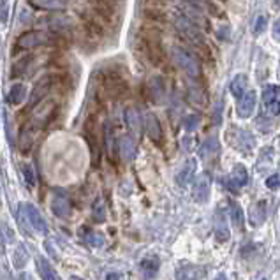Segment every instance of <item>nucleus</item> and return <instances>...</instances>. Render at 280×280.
<instances>
[{
  "instance_id": "25",
  "label": "nucleus",
  "mask_w": 280,
  "mask_h": 280,
  "mask_svg": "<svg viewBox=\"0 0 280 280\" xmlns=\"http://www.w3.org/2000/svg\"><path fill=\"white\" fill-rule=\"evenodd\" d=\"M265 221H266V203L259 201L257 205H254L252 210H250V224L254 227H259L265 224Z\"/></svg>"
},
{
  "instance_id": "9",
  "label": "nucleus",
  "mask_w": 280,
  "mask_h": 280,
  "mask_svg": "<svg viewBox=\"0 0 280 280\" xmlns=\"http://www.w3.org/2000/svg\"><path fill=\"white\" fill-rule=\"evenodd\" d=\"M147 92L152 103L162 104L166 99V81L161 74H153L150 76L147 81Z\"/></svg>"
},
{
  "instance_id": "40",
  "label": "nucleus",
  "mask_w": 280,
  "mask_h": 280,
  "mask_svg": "<svg viewBox=\"0 0 280 280\" xmlns=\"http://www.w3.org/2000/svg\"><path fill=\"white\" fill-rule=\"evenodd\" d=\"M184 2L192 7H197V9H201V11L208 7V0H184Z\"/></svg>"
},
{
  "instance_id": "41",
  "label": "nucleus",
  "mask_w": 280,
  "mask_h": 280,
  "mask_svg": "<svg viewBox=\"0 0 280 280\" xmlns=\"http://www.w3.org/2000/svg\"><path fill=\"white\" fill-rule=\"evenodd\" d=\"M0 231H4V234H6V242H7V243H13V242H14V236H13L14 233H13V231H11L6 224H0Z\"/></svg>"
},
{
  "instance_id": "46",
  "label": "nucleus",
  "mask_w": 280,
  "mask_h": 280,
  "mask_svg": "<svg viewBox=\"0 0 280 280\" xmlns=\"http://www.w3.org/2000/svg\"><path fill=\"white\" fill-rule=\"evenodd\" d=\"M273 37L278 39V22L273 23Z\"/></svg>"
},
{
  "instance_id": "32",
  "label": "nucleus",
  "mask_w": 280,
  "mask_h": 280,
  "mask_svg": "<svg viewBox=\"0 0 280 280\" xmlns=\"http://www.w3.org/2000/svg\"><path fill=\"white\" fill-rule=\"evenodd\" d=\"M106 206H104L103 201H95V205H93L92 208V218L97 222V224H103V222H106Z\"/></svg>"
},
{
  "instance_id": "38",
  "label": "nucleus",
  "mask_w": 280,
  "mask_h": 280,
  "mask_svg": "<svg viewBox=\"0 0 280 280\" xmlns=\"http://www.w3.org/2000/svg\"><path fill=\"white\" fill-rule=\"evenodd\" d=\"M224 185H226V189L229 190V192H233V194H240V187L236 185V182H234L231 176H226Z\"/></svg>"
},
{
  "instance_id": "42",
  "label": "nucleus",
  "mask_w": 280,
  "mask_h": 280,
  "mask_svg": "<svg viewBox=\"0 0 280 280\" xmlns=\"http://www.w3.org/2000/svg\"><path fill=\"white\" fill-rule=\"evenodd\" d=\"M145 7H164L166 0H143Z\"/></svg>"
},
{
  "instance_id": "30",
  "label": "nucleus",
  "mask_w": 280,
  "mask_h": 280,
  "mask_svg": "<svg viewBox=\"0 0 280 280\" xmlns=\"http://www.w3.org/2000/svg\"><path fill=\"white\" fill-rule=\"evenodd\" d=\"M231 93H233L236 99H240V97L245 93V88H247V78L243 74H238L236 78L231 81Z\"/></svg>"
},
{
  "instance_id": "16",
  "label": "nucleus",
  "mask_w": 280,
  "mask_h": 280,
  "mask_svg": "<svg viewBox=\"0 0 280 280\" xmlns=\"http://www.w3.org/2000/svg\"><path fill=\"white\" fill-rule=\"evenodd\" d=\"M32 7L48 13H62L66 11V0H27Z\"/></svg>"
},
{
  "instance_id": "39",
  "label": "nucleus",
  "mask_w": 280,
  "mask_h": 280,
  "mask_svg": "<svg viewBox=\"0 0 280 280\" xmlns=\"http://www.w3.org/2000/svg\"><path fill=\"white\" fill-rule=\"evenodd\" d=\"M266 187H268V189H271V190L278 189V174L277 173H273L271 176L266 178Z\"/></svg>"
},
{
  "instance_id": "18",
  "label": "nucleus",
  "mask_w": 280,
  "mask_h": 280,
  "mask_svg": "<svg viewBox=\"0 0 280 280\" xmlns=\"http://www.w3.org/2000/svg\"><path fill=\"white\" fill-rule=\"evenodd\" d=\"M196 168H197V164H196V159H189L184 164V168L178 171L176 174V184L180 185V187H187L192 182V178H194V174H196Z\"/></svg>"
},
{
  "instance_id": "15",
  "label": "nucleus",
  "mask_w": 280,
  "mask_h": 280,
  "mask_svg": "<svg viewBox=\"0 0 280 280\" xmlns=\"http://www.w3.org/2000/svg\"><path fill=\"white\" fill-rule=\"evenodd\" d=\"M145 131H147V136L152 141H155V143L162 141V127L155 113H147V116H145Z\"/></svg>"
},
{
  "instance_id": "19",
  "label": "nucleus",
  "mask_w": 280,
  "mask_h": 280,
  "mask_svg": "<svg viewBox=\"0 0 280 280\" xmlns=\"http://www.w3.org/2000/svg\"><path fill=\"white\" fill-rule=\"evenodd\" d=\"M215 238L221 243L229 240V227H227L226 215L222 210H217V217H215Z\"/></svg>"
},
{
  "instance_id": "50",
  "label": "nucleus",
  "mask_w": 280,
  "mask_h": 280,
  "mask_svg": "<svg viewBox=\"0 0 280 280\" xmlns=\"http://www.w3.org/2000/svg\"><path fill=\"white\" fill-rule=\"evenodd\" d=\"M273 6H275V7H278V0H273Z\"/></svg>"
},
{
  "instance_id": "24",
  "label": "nucleus",
  "mask_w": 280,
  "mask_h": 280,
  "mask_svg": "<svg viewBox=\"0 0 280 280\" xmlns=\"http://www.w3.org/2000/svg\"><path fill=\"white\" fill-rule=\"evenodd\" d=\"M159 268H161L159 257H147L141 261V270H143V275L147 280L155 278V275L159 273Z\"/></svg>"
},
{
  "instance_id": "1",
  "label": "nucleus",
  "mask_w": 280,
  "mask_h": 280,
  "mask_svg": "<svg viewBox=\"0 0 280 280\" xmlns=\"http://www.w3.org/2000/svg\"><path fill=\"white\" fill-rule=\"evenodd\" d=\"M139 44L145 53V58H147L152 66L159 67L162 64H166L168 51H166L164 48V43H162L159 30H155V28H143L139 34Z\"/></svg>"
},
{
  "instance_id": "31",
  "label": "nucleus",
  "mask_w": 280,
  "mask_h": 280,
  "mask_svg": "<svg viewBox=\"0 0 280 280\" xmlns=\"http://www.w3.org/2000/svg\"><path fill=\"white\" fill-rule=\"evenodd\" d=\"M85 229V227H83ZM87 231V234H81V238H83L85 242L88 243V245H92V247H95V249H99V247H103L104 245V236H103V233H92L90 229H85Z\"/></svg>"
},
{
  "instance_id": "23",
  "label": "nucleus",
  "mask_w": 280,
  "mask_h": 280,
  "mask_svg": "<svg viewBox=\"0 0 280 280\" xmlns=\"http://www.w3.org/2000/svg\"><path fill=\"white\" fill-rule=\"evenodd\" d=\"M27 97V87L23 83H14L13 87L9 88V93H7V101H9L13 106H19V104L25 101Z\"/></svg>"
},
{
  "instance_id": "26",
  "label": "nucleus",
  "mask_w": 280,
  "mask_h": 280,
  "mask_svg": "<svg viewBox=\"0 0 280 280\" xmlns=\"http://www.w3.org/2000/svg\"><path fill=\"white\" fill-rule=\"evenodd\" d=\"M187 99H189V103H192L194 106H205V103H206L205 92L194 83H190L189 88H187Z\"/></svg>"
},
{
  "instance_id": "10",
  "label": "nucleus",
  "mask_w": 280,
  "mask_h": 280,
  "mask_svg": "<svg viewBox=\"0 0 280 280\" xmlns=\"http://www.w3.org/2000/svg\"><path fill=\"white\" fill-rule=\"evenodd\" d=\"M210 190H212V180L206 173L199 174L196 178V184H194L192 189V196L197 203H206L210 197Z\"/></svg>"
},
{
  "instance_id": "51",
  "label": "nucleus",
  "mask_w": 280,
  "mask_h": 280,
  "mask_svg": "<svg viewBox=\"0 0 280 280\" xmlns=\"http://www.w3.org/2000/svg\"><path fill=\"white\" fill-rule=\"evenodd\" d=\"M0 44H2V43H0Z\"/></svg>"
},
{
  "instance_id": "8",
  "label": "nucleus",
  "mask_w": 280,
  "mask_h": 280,
  "mask_svg": "<svg viewBox=\"0 0 280 280\" xmlns=\"http://www.w3.org/2000/svg\"><path fill=\"white\" fill-rule=\"evenodd\" d=\"M55 83V74H44L35 81L34 88L30 92V99H28V109H34L44 97L48 95V92L51 90Z\"/></svg>"
},
{
  "instance_id": "21",
  "label": "nucleus",
  "mask_w": 280,
  "mask_h": 280,
  "mask_svg": "<svg viewBox=\"0 0 280 280\" xmlns=\"http://www.w3.org/2000/svg\"><path fill=\"white\" fill-rule=\"evenodd\" d=\"M118 152L120 157L125 162L132 161L134 155H136V145H134V139L131 136H122L118 141Z\"/></svg>"
},
{
  "instance_id": "28",
  "label": "nucleus",
  "mask_w": 280,
  "mask_h": 280,
  "mask_svg": "<svg viewBox=\"0 0 280 280\" xmlns=\"http://www.w3.org/2000/svg\"><path fill=\"white\" fill-rule=\"evenodd\" d=\"M143 16L148 22L153 23H164L166 22V11L164 7H143Z\"/></svg>"
},
{
  "instance_id": "34",
  "label": "nucleus",
  "mask_w": 280,
  "mask_h": 280,
  "mask_svg": "<svg viewBox=\"0 0 280 280\" xmlns=\"http://www.w3.org/2000/svg\"><path fill=\"white\" fill-rule=\"evenodd\" d=\"M231 218L236 227H243V212L238 203H231Z\"/></svg>"
},
{
  "instance_id": "6",
  "label": "nucleus",
  "mask_w": 280,
  "mask_h": 280,
  "mask_svg": "<svg viewBox=\"0 0 280 280\" xmlns=\"http://www.w3.org/2000/svg\"><path fill=\"white\" fill-rule=\"evenodd\" d=\"M90 7L103 25H109L118 16V0H90Z\"/></svg>"
},
{
  "instance_id": "43",
  "label": "nucleus",
  "mask_w": 280,
  "mask_h": 280,
  "mask_svg": "<svg viewBox=\"0 0 280 280\" xmlns=\"http://www.w3.org/2000/svg\"><path fill=\"white\" fill-rule=\"evenodd\" d=\"M44 247H46V252L51 255L53 259H58V254H55V250H53V243L51 242H44Z\"/></svg>"
},
{
  "instance_id": "14",
  "label": "nucleus",
  "mask_w": 280,
  "mask_h": 280,
  "mask_svg": "<svg viewBox=\"0 0 280 280\" xmlns=\"http://www.w3.org/2000/svg\"><path fill=\"white\" fill-rule=\"evenodd\" d=\"M206 277V268L199 265H185L176 270V280H201Z\"/></svg>"
},
{
  "instance_id": "48",
  "label": "nucleus",
  "mask_w": 280,
  "mask_h": 280,
  "mask_svg": "<svg viewBox=\"0 0 280 280\" xmlns=\"http://www.w3.org/2000/svg\"><path fill=\"white\" fill-rule=\"evenodd\" d=\"M69 280H85V278H81V277H76V275H72V277L69 278Z\"/></svg>"
},
{
  "instance_id": "49",
  "label": "nucleus",
  "mask_w": 280,
  "mask_h": 280,
  "mask_svg": "<svg viewBox=\"0 0 280 280\" xmlns=\"http://www.w3.org/2000/svg\"><path fill=\"white\" fill-rule=\"evenodd\" d=\"M215 280H226V277H224V275H218V277L215 278Z\"/></svg>"
},
{
  "instance_id": "36",
  "label": "nucleus",
  "mask_w": 280,
  "mask_h": 280,
  "mask_svg": "<svg viewBox=\"0 0 280 280\" xmlns=\"http://www.w3.org/2000/svg\"><path fill=\"white\" fill-rule=\"evenodd\" d=\"M199 122H201V118L197 115L185 116V120H184V131L185 132H194L197 127H199Z\"/></svg>"
},
{
  "instance_id": "45",
  "label": "nucleus",
  "mask_w": 280,
  "mask_h": 280,
  "mask_svg": "<svg viewBox=\"0 0 280 280\" xmlns=\"http://www.w3.org/2000/svg\"><path fill=\"white\" fill-rule=\"evenodd\" d=\"M106 280H124V275H122L120 271H109Z\"/></svg>"
},
{
  "instance_id": "12",
  "label": "nucleus",
  "mask_w": 280,
  "mask_h": 280,
  "mask_svg": "<svg viewBox=\"0 0 280 280\" xmlns=\"http://www.w3.org/2000/svg\"><path fill=\"white\" fill-rule=\"evenodd\" d=\"M263 103L268 111L273 116L278 115V87L277 85H266L263 90Z\"/></svg>"
},
{
  "instance_id": "17",
  "label": "nucleus",
  "mask_w": 280,
  "mask_h": 280,
  "mask_svg": "<svg viewBox=\"0 0 280 280\" xmlns=\"http://www.w3.org/2000/svg\"><path fill=\"white\" fill-rule=\"evenodd\" d=\"M48 28H50L53 34H66L72 28V19L66 14H56L51 16L50 22H48Z\"/></svg>"
},
{
  "instance_id": "7",
  "label": "nucleus",
  "mask_w": 280,
  "mask_h": 280,
  "mask_svg": "<svg viewBox=\"0 0 280 280\" xmlns=\"http://www.w3.org/2000/svg\"><path fill=\"white\" fill-rule=\"evenodd\" d=\"M19 215H22L23 218L30 224V227L34 231H37L39 234H43V236H46L48 233H50V227H48V222L44 221V217L41 215V212L37 208H35L32 203H22L19 205Z\"/></svg>"
},
{
  "instance_id": "13",
  "label": "nucleus",
  "mask_w": 280,
  "mask_h": 280,
  "mask_svg": "<svg viewBox=\"0 0 280 280\" xmlns=\"http://www.w3.org/2000/svg\"><path fill=\"white\" fill-rule=\"evenodd\" d=\"M125 124H127L129 131L134 136H139L141 131H143V116H141L139 109L134 106H129L125 109Z\"/></svg>"
},
{
  "instance_id": "11",
  "label": "nucleus",
  "mask_w": 280,
  "mask_h": 280,
  "mask_svg": "<svg viewBox=\"0 0 280 280\" xmlns=\"http://www.w3.org/2000/svg\"><path fill=\"white\" fill-rule=\"evenodd\" d=\"M255 104H257V95H255L254 90L245 92L243 95L238 99V106H236V113L240 118H249L254 113Z\"/></svg>"
},
{
  "instance_id": "20",
  "label": "nucleus",
  "mask_w": 280,
  "mask_h": 280,
  "mask_svg": "<svg viewBox=\"0 0 280 280\" xmlns=\"http://www.w3.org/2000/svg\"><path fill=\"white\" fill-rule=\"evenodd\" d=\"M51 212L60 218H69L72 212L71 203H69L67 197H64V196H55L53 201H51Z\"/></svg>"
},
{
  "instance_id": "4",
  "label": "nucleus",
  "mask_w": 280,
  "mask_h": 280,
  "mask_svg": "<svg viewBox=\"0 0 280 280\" xmlns=\"http://www.w3.org/2000/svg\"><path fill=\"white\" fill-rule=\"evenodd\" d=\"M101 79H103V87L106 93H109L115 99H120L125 93L129 92V83L125 79L124 74H120L116 69H103V74H101Z\"/></svg>"
},
{
  "instance_id": "29",
  "label": "nucleus",
  "mask_w": 280,
  "mask_h": 280,
  "mask_svg": "<svg viewBox=\"0 0 280 280\" xmlns=\"http://www.w3.org/2000/svg\"><path fill=\"white\" fill-rule=\"evenodd\" d=\"M231 178L236 182V185L242 187L249 184V173H247V168L243 164H234L233 168V173H231Z\"/></svg>"
},
{
  "instance_id": "5",
  "label": "nucleus",
  "mask_w": 280,
  "mask_h": 280,
  "mask_svg": "<svg viewBox=\"0 0 280 280\" xmlns=\"http://www.w3.org/2000/svg\"><path fill=\"white\" fill-rule=\"evenodd\" d=\"M41 46H51V32L27 30L14 43V50H35Z\"/></svg>"
},
{
  "instance_id": "27",
  "label": "nucleus",
  "mask_w": 280,
  "mask_h": 280,
  "mask_svg": "<svg viewBox=\"0 0 280 280\" xmlns=\"http://www.w3.org/2000/svg\"><path fill=\"white\" fill-rule=\"evenodd\" d=\"M28 263V252L23 243H16L14 252H13V266L16 270H23Z\"/></svg>"
},
{
  "instance_id": "44",
  "label": "nucleus",
  "mask_w": 280,
  "mask_h": 280,
  "mask_svg": "<svg viewBox=\"0 0 280 280\" xmlns=\"http://www.w3.org/2000/svg\"><path fill=\"white\" fill-rule=\"evenodd\" d=\"M221 113H222V103L218 101L217 108H215V113H212V115L215 116V124H218V122H221Z\"/></svg>"
},
{
  "instance_id": "2",
  "label": "nucleus",
  "mask_w": 280,
  "mask_h": 280,
  "mask_svg": "<svg viewBox=\"0 0 280 280\" xmlns=\"http://www.w3.org/2000/svg\"><path fill=\"white\" fill-rule=\"evenodd\" d=\"M171 60L176 64V67L182 72H185V76L189 79H197L201 76V64L197 60V56L190 50H187L184 46H173L171 48Z\"/></svg>"
},
{
  "instance_id": "37",
  "label": "nucleus",
  "mask_w": 280,
  "mask_h": 280,
  "mask_svg": "<svg viewBox=\"0 0 280 280\" xmlns=\"http://www.w3.org/2000/svg\"><path fill=\"white\" fill-rule=\"evenodd\" d=\"M266 23H268L266 16H259V18L255 19V25H254V34H255V35L263 34V32H265V28H266Z\"/></svg>"
},
{
  "instance_id": "35",
  "label": "nucleus",
  "mask_w": 280,
  "mask_h": 280,
  "mask_svg": "<svg viewBox=\"0 0 280 280\" xmlns=\"http://www.w3.org/2000/svg\"><path fill=\"white\" fill-rule=\"evenodd\" d=\"M32 147V134H28V125L22 129L19 132V148L22 152H28V148Z\"/></svg>"
},
{
  "instance_id": "3",
  "label": "nucleus",
  "mask_w": 280,
  "mask_h": 280,
  "mask_svg": "<svg viewBox=\"0 0 280 280\" xmlns=\"http://www.w3.org/2000/svg\"><path fill=\"white\" fill-rule=\"evenodd\" d=\"M173 25L176 28L178 32H180L184 37L189 41L192 46L196 48H206L205 41H203V34H201V28L196 27L192 22H190L187 16L182 13V11H176L173 16Z\"/></svg>"
},
{
  "instance_id": "33",
  "label": "nucleus",
  "mask_w": 280,
  "mask_h": 280,
  "mask_svg": "<svg viewBox=\"0 0 280 280\" xmlns=\"http://www.w3.org/2000/svg\"><path fill=\"white\" fill-rule=\"evenodd\" d=\"M22 173H23V178H25V184L28 187H34L35 185V173H34V168H32L30 162H23Z\"/></svg>"
},
{
  "instance_id": "22",
  "label": "nucleus",
  "mask_w": 280,
  "mask_h": 280,
  "mask_svg": "<svg viewBox=\"0 0 280 280\" xmlns=\"http://www.w3.org/2000/svg\"><path fill=\"white\" fill-rule=\"evenodd\" d=\"M35 266H37V271L41 275V278L43 280H60L58 275H56V271L51 268L50 263L46 261L44 257H35Z\"/></svg>"
},
{
  "instance_id": "47",
  "label": "nucleus",
  "mask_w": 280,
  "mask_h": 280,
  "mask_svg": "<svg viewBox=\"0 0 280 280\" xmlns=\"http://www.w3.org/2000/svg\"><path fill=\"white\" fill-rule=\"evenodd\" d=\"M18 280H34V278H32V275H28V273H22L18 277Z\"/></svg>"
}]
</instances>
